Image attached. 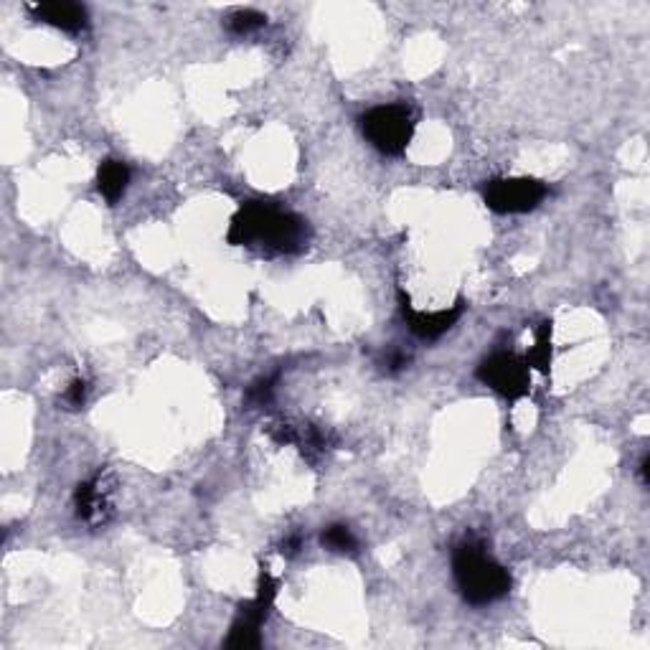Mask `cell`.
<instances>
[{"instance_id": "obj_17", "label": "cell", "mask_w": 650, "mask_h": 650, "mask_svg": "<svg viewBox=\"0 0 650 650\" xmlns=\"http://www.w3.org/2000/svg\"><path fill=\"white\" fill-rule=\"evenodd\" d=\"M282 554H287V557H295V554H298L300 551V536L295 534V536H290V539L285 541V544H282Z\"/></svg>"}, {"instance_id": "obj_16", "label": "cell", "mask_w": 650, "mask_h": 650, "mask_svg": "<svg viewBox=\"0 0 650 650\" xmlns=\"http://www.w3.org/2000/svg\"><path fill=\"white\" fill-rule=\"evenodd\" d=\"M407 366H409L407 353L399 351V348L389 351V356H386V374H399V371H404Z\"/></svg>"}, {"instance_id": "obj_3", "label": "cell", "mask_w": 650, "mask_h": 650, "mask_svg": "<svg viewBox=\"0 0 650 650\" xmlns=\"http://www.w3.org/2000/svg\"><path fill=\"white\" fill-rule=\"evenodd\" d=\"M414 115L404 105H381L366 112L361 117V130L364 138L379 150L381 155L399 158L409 148L414 138Z\"/></svg>"}, {"instance_id": "obj_14", "label": "cell", "mask_w": 650, "mask_h": 650, "mask_svg": "<svg viewBox=\"0 0 650 650\" xmlns=\"http://www.w3.org/2000/svg\"><path fill=\"white\" fill-rule=\"evenodd\" d=\"M272 392H275V376H267V379L254 381V384L247 389V394H244L247 409L265 407V404L272 399Z\"/></svg>"}, {"instance_id": "obj_15", "label": "cell", "mask_w": 650, "mask_h": 650, "mask_svg": "<svg viewBox=\"0 0 650 650\" xmlns=\"http://www.w3.org/2000/svg\"><path fill=\"white\" fill-rule=\"evenodd\" d=\"M87 381L84 379H74L72 384H69L67 394H64V404H67L69 409H79L84 407V402H87Z\"/></svg>"}, {"instance_id": "obj_13", "label": "cell", "mask_w": 650, "mask_h": 650, "mask_svg": "<svg viewBox=\"0 0 650 650\" xmlns=\"http://www.w3.org/2000/svg\"><path fill=\"white\" fill-rule=\"evenodd\" d=\"M267 26V16L265 13L259 11H252V8H247V11H237L232 13V16L226 18V28L232 31V34L237 36H249L254 34V31H259V28Z\"/></svg>"}, {"instance_id": "obj_12", "label": "cell", "mask_w": 650, "mask_h": 650, "mask_svg": "<svg viewBox=\"0 0 650 650\" xmlns=\"http://www.w3.org/2000/svg\"><path fill=\"white\" fill-rule=\"evenodd\" d=\"M320 541L328 551H336V554H353L359 549V539L353 536V531L343 524H331L328 529L320 534Z\"/></svg>"}, {"instance_id": "obj_10", "label": "cell", "mask_w": 650, "mask_h": 650, "mask_svg": "<svg viewBox=\"0 0 650 650\" xmlns=\"http://www.w3.org/2000/svg\"><path fill=\"white\" fill-rule=\"evenodd\" d=\"M127 186H130V168L122 160H102L100 168H97V188L105 196L110 204H117V201L125 196Z\"/></svg>"}, {"instance_id": "obj_1", "label": "cell", "mask_w": 650, "mask_h": 650, "mask_svg": "<svg viewBox=\"0 0 650 650\" xmlns=\"http://www.w3.org/2000/svg\"><path fill=\"white\" fill-rule=\"evenodd\" d=\"M226 242L232 247H262L272 254H298L308 247L310 226L303 216L267 201H247L232 216Z\"/></svg>"}, {"instance_id": "obj_11", "label": "cell", "mask_w": 650, "mask_h": 650, "mask_svg": "<svg viewBox=\"0 0 650 650\" xmlns=\"http://www.w3.org/2000/svg\"><path fill=\"white\" fill-rule=\"evenodd\" d=\"M551 333H554V323H551V320H544V323L536 328L534 346H531V351L526 353V364H529V369L541 371L544 376L551 374V361H554Z\"/></svg>"}, {"instance_id": "obj_6", "label": "cell", "mask_w": 650, "mask_h": 650, "mask_svg": "<svg viewBox=\"0 0 650 650\" xmlns=\"http://www.w3.org/2000/svg\"><path fill=\"white\" fill-rule=\"evenodd\" d=\"M480 381L496 394L506 397L508 402H518L524 399L531 389V369L526 359L516 356V353L498 351L483 361L475 371Z\"/></svg>"}, {"instance_id": "obj_2", "label": "cell", "mask_w": 650, "mask_h": 650, "mask_svg": "<svg viewBox=\"0 0 650 650\" xmlns=\"http://www.w3.org/2000/svg\"><path fill=\"white\" fill-rule=\"evenodd\" d=\"M452 577L468 605L483 607L511 592V574L480 541H463L452 551Z\"/></svg>"}, {"instance_id": "obj_7", "label": "cell", "mask_w": 650, "mask_h": 650, "mask_svg": "<svg viewBox=\"0 0 650 650\" xmlns=\"http://www.w3.org/2000/svg\"><path fill=\"white\" fill-rule=\"evenodd\" d=\"M399 303H402V315L407 328L414 333V336L422 338V341H437L440 336H445L452 325L458 323L460 315H463L465 310L463 300H458V303L450 305V308L430 310V313H427V310L412 308V303H409V298L404 295V292L399 295Z\"/></svg>"}, {"instance_id": "obj_8", "label": "cell", "mask_w": 650, "mask_h": 650, "mask_svg": "<svg viewBox=\"0 0 650 650\" xmlns=\"http://www.w3.org/2000/svg\"><path fill=\"white\" fill-rule=\"evenodd\" d=\"M31 13L36 21L67 31V34H79L87 28V8L79 3H39V6H31Z\"/></svg>"}, {"instance_id": "obj_5", "label": "cell", "mask_w": 650, "mask_h": 650, "mask_svg": "<svg viewBox=\"0 0 650 650\" xmlns=\"http://www.w3.org/2000/svg\"><path fill=\"white\" fill-rule=\"evenodd\" d=\"M546 183L539 178H493L485 183L483 201L496 214H526L546 199Z\"/></svg>"}, {"instance_id": "obj_9", "label": "cell", "mask_w": 650, "mask_h": 650, "mask_svg": "<svg viewBox=\"0 0 650 650\" xmlns=\"http://www.w3.org/2000/svg\"><path fill=\"white\" fill-rule=\"evenodd\" d=\"M74 508H77V516L82 518V521H89V524L105 521V511L110 508V501H107V488L100 475L77 485Z\"/></svg>"}, {"instance_id": "obj_4", "label": "cell", "mask_w": 650, "mask_h": 650, "mask_svg": "<svg viewBox=\"0 0 650 650\" xmlns=\"http://www.w3.org/2000/svg\"><path fill=\"white\" fill-rule=\"evenodd\" d=\"M275 595H277L275 577H272L270 572H262L259 574L257 595L239 607L237 620L232 623L229 638H226V648L247 650V648H259V645H262L259 628L267 623V617H270L272 607H275Z\"/></svg>"}]
</instances>
